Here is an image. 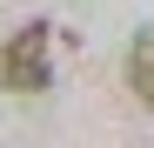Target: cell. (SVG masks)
<instances>
[{
  "mask_svg": "<svg viewBox=\"0 0 154 148\" xmlns=\"http://www.w3.org/2000/svg\"><path fill=\"white\" fill-rule=\"evenodd\" d=\"M54 27L47 20H27L20 34H7V47H0V81H7L14 94H40L47 74H54Z\"/></svg>",
  "mask_w": 154,
  "mask_h": 148,
  "instance_id": "6da1fadb",
  "label": "cell"
},
{
  "mask_svg": "<svg viewBox=\"0 0 154 148\" xmlns=\"http://www.w3.org/2000/svg\"><path fill=\"white\" fill-rule=\"evenodd\" d=\"M127 81H134L141 101H154V34H141L134 47H127Z\"/></svg>",
  "mask_w": 154,
  "mask_h": 148,
  "instance_id": "7a4b0ae2",
  "label": "cell"
}]
</instances>
